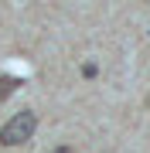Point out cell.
<instances>
[{"mask_svg": "<svg viewBox=\"0 0 150 153\" xmlns=\"http://www.w3.org/2000/svg\"><path fill=\"white\" fill-rule=\"evenodd\" d=\"M34 129H38V116L31 109L14 112L10 119L0 126V146H21V143H28L34 136Z\"/></svg>", "mask_w": 150, "mask_h": 153, "instance_id": "cell-1", "label": "cell"}, {"mask_svg": "<svg viewBox=\"0 0 150 153\" xmlns=\"http://www.w3.org/2000/svg\"><path fill=\"white\" fill-rule=\"evenodd\" d=\"M21 85H24V82H21L17 75H0V102H7V99H10Z\"/></svg>", "mask_w": 150, "mask_h": 153, "instance_id": "cell-2", "label": "cell"}, {"mask_svg": "<svg viewBox=\"0 0 150 153\" xmlns=\"http://www.w3.org/2000/svg\"><path fill=\"white\" fill-rule=\"evenodd\" d=\"M82 75L85 78H96V75H99V65H96V61H85V65H82Z\"/></svg>", "mask_w": 150, "mask_h": 153, "instance_id": "cell-3", "label": "cell"}, {"mask_svg": "<svg viewBox=\"0 0 150 153\" xmlns=\"http://www.w3.org/2000/svg\"><path fill=\"white\" fill-rule=\"evenodd\" d=\"M147 105H150V95H147Z\"/></svg>", "mask_w": 150, "mask_h": 153, "instance_id": "cell-4", "label": "cell"}]
</instances>
